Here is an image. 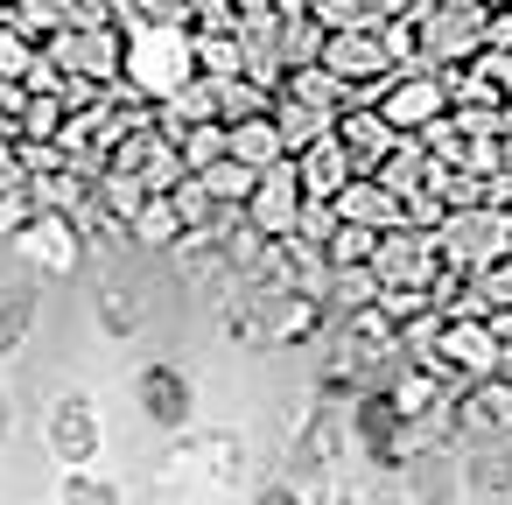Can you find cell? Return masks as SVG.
I'll return each mask as SVG.
<instances>
[{
    "label": "cell",
    "instance_id": "d6986e66",
    "mask_svg": "<svg viewBox=\"0 0 512 505\" xmlns=\"http://www.w3.org/2000/svg\"><path fill=\"white\" fill-rule=\"evenodd\" d=\"M225 155H239V162H253V169H274L288 148H281V127H274V113H246V120H225Z\"/></svg>",
    "mask_w": 512,
    "mask_h": 505
},
{
    "label": "cell",
    "instance_id": "4316f807",
    "mask_svg": "<svg viewBox=\"0 0 512 505\" xmlns=\"http://www.w3.org/2000/svg\"><path fill=\"white\" fill-rule=\"evenodd\" d=\"M176 148H183V169L197 176V169H211L218 155H225V120H197V127H183L176 134Z\"/></svg>",
    "mask_w": 512,
    "mask_h": 505
},
{
    "label": "cell",
    "instance_id": "836d02e7",
    "mask_svg": "<svg viewBox=\"0 0 512 505\" xmlns=\"http://www.w3.org/2000/svg\"><path fill=\"white\" fill-rule=\"evenodd\" d=\"M428 8H484V0H428Z\"/></svg>",
    "mask_w": 512,
    "mask_h": 505
},
{
    "label": "cell",
    "instance_id": "e0dca14e",
    "mask_svg": "<svg viewBox=\"0 0 512 505\" xmlns=\"http://www.w3.org/2000/svg\"><path fill=\"white\" fill-rule=\"evenodd\" d=\"M295 169H302V183H309V197H337L351 176H365L358 162H351V148L337 141V127L323 134V141H309L302 155H295Z\"/></svg>",
    "mask_w": 512,
    "mask_h": 505
},
{
    "label": "cell",
    "instance_id": "cb8c5ba5",
    "mask_svg": "<svg viewBox=\"0 0 512 505\" xmlns=\"http://www.w3.org/2000/svg\"><path fill=\"white\" fill-rule=\"evenodd\" d=\"M36 330V288H0V358L22 351Z\"/></svg>",
    "mask_w": 512,
    "mask_h": 505
},
{
    "label": "cell",
    "instance_id": "277c9868",
    "mask_svg": "<svg viewBox=\"0 0 512 505\" xmlns=\"http://www.w3.org/2000/svg\"><path fill=\"white\" fill-rule=\"evenodd\" d=\"M435 246H442V260L484 274V267H498V260L512 253V211H505V204H463V211H442Z\"/></svg>",
    "mask_w": 512,
    "mask_h": 505
},
{
    "label": "cell",
    "instance_id": "484cf974",
    "mask_svg": "<svg viewBox=\"0 0 512 505\" xmlns=\"http://www.w3.org/2000/svg\"><path fill=\"white\" fill-rule=\"evenodd\" d=\"M57 505H127V491L85 463V470H64V491H57Z\"/></svg>",
    "mask_w": 512,
    "mask_h": 505
},
{
    "label": "cell",
    "instance_id": "f546056e",
    "mask_svg": "<svg viewBox=\"0 0 512 505\" xmlns=\"http://www.w3.org/2000/svg\"><path fill=\"white\" fill-rule=\"evenodd\" d=\"M477 288H484V302H491V309H512V253H505L498 267H484V274H477Z\"/></svg>",
    "mask_w": 512,
    "mask_h": 505
},
{
    "label": "cell",
    "instance_id": "ffe728a7",
    "mask_svg": "<svg viewBox=\"0 0 512 505\" xmlns=\"http://www.w3.org/2000/svg\"><path fill=\"white\" fill-rule=\"evenodd\" d=\"M428 169H435L428 141H421V134H393V148L379 155V169H372V176H379V183H393L400 197H414V190L428 183Z\"/></svg>",
    "mask_w": 512,
    "mask_h": 505
},
{
    "label": "cell",
    "instance_id": "3957f363",
    "mask_svg": "<svg viewBox=\"0 0 512 505\" xmlns=\"http://www.w3.org/2000/svg\"><path fill=\"white\" fill-rule=\"evenodd\" d=\"M421 365H428V372H442V379H477V372H498V365H505V344H498L491 316L456 309V316H442V323H435V337H428Z\"/></svg>",
    "mask_w": 512,
    "mask_h": 505
},
{
    "label": "cell",
    "instance_id": "8fae6325",
    "mask_svg": "<svg viewBox=\"0 0 512 505\" xmlns=\"http://www.w3.org/2000/svg\"><path fill=\"white\" fill-rule=\"evenodd\" d=\"M85 218L78 211H64V204H36V218L15 232V246L43 267V274H78V260H85Z\"/></svg>",
    "mask_w": 512,
    "mask_h": 505
},
{
    "label": "cell",
    "instance_id": "f1b7e54d",
    "mask_svg": "<svg viewBox=\"0 0 512 505\" xmlns=\"http://www.w3.org/2000/svg\"><path fill=\"white\" fill-rule=\"evenodd\" d=\"M99 316H106V330H134V323H141V309H134L127 288H106V295H99Z\"/></svg>",
    "mask_w": 512,
    "mask_h": 505
},
{
    "label": "cell",
    "instance_id": "7a4b0ae2",
    "mask_svg": "<svg viewBox=\"0 0 512 505\" xmlns=\"http://www.w3.org/2000/svg\"><path fill=\"white\" fill-rule=\"evenodd\" d=\"M351 435H358V456H365L372 470H407V456L428 442V435L414 428V414L393 400L386 379H372V386L351 400Z\"/></svg>",
    "mask_w": 512,
    "mask_h": 505
},
{
    "label": "cell",
    "instance_id": "30bf717a",
    "mask_svg": "<svg viewBox=\"0 0 512 505\" xmlns=\"http://www.w3.org/2000/svg\"><path fill=\"white\" fill-rule=\"evenodd\" d=\"M302 211H309V183L295 169V155H281L274 169H260L253 197H246V218L267 232V239H295L302 232Z\"/></svg>",
    "mask_w": 512,
    "mask_h": 505
},
{
    "label": "cell",
    "instance_id": "d6a6232c",
    "mask_svg": "<svg viewBox=\"0 0 512 505\" xmlns=\"http://www.w3.org/2000/svg\"><path fill=\"white\" fill-rule=\"evenodd\" d=\"M8 428H15V400H8V393H0V435H8Z\"/></svg>",
    "mask_w": 512,
    "mask_h": 505
},
{
    "label": "cell",
    "instance_id": "603a6c76",
    "mask_svg": "<svg viewBox=\"0 0 512 505\" xmlns=\"http://www.w3.org/2000/svg\"><path fill=\"white\" fill-rule=\"evenodd\" d=\"M323 43H330V29H323V15H316V8L281 15V57H288V71H295V64H316V57H323Z\"/></svg>",
    "mask_w": 512,
    "mask_h": 505
},
{
    "label": "cell",
    "instance_id": "6da1fadb",
    "mask_svg": "<svg viewBox=\"0 0 512 505\" xmlns=\"http://www.w3.org/2000/svg\"><path fill=\"white\" fill-rule=\"evenodd\" d=\"M190 78H197V29H127V71H120L127 92L162 106Z\"/></svg>",
    "mask_w": 512,
    "mask_h": 505
},
{
    "label": "cell",
    "instance_id": "4fadbf2b",
    "mask_svg": "<svg viewBox=\"0 0 512 505\" xmlns=\"http://www.w3.org/2000/svg\"><path fill=\"white\" fill-rule=\"evenodd\" d=\"M43 442H50V456H57L64 470H85V463L106 449V421H99L92 393H57L50 414H43Z\"/></svg>",
    "mask_w": 512,
    "mask_h": 505
},
{
    "label": "cell",
    "instance_id": "9a60e30c",
    "mask_svg": "<svg viewBox=\"0 0 512 505\" xmlns=\"http://www.w3.org/2000/svg\"><path fill=\"white\" fill-rule=\"evenodd\" d=\"M330 204H337V218L372 225V232H386V225H400V218H407V197H400L393 183H379V176H351Z\"/></svg>",
    "mask_w": 512,
    "mask_h": 505
},
{
    "label": "cell",
    "instance_id": "83f0119b",
    "mask_svg": "<svg viewBox=\"0 0 512 505\" xmlns=\"http://www.w3.org/2000/svg\"><path fill=\"white\" fill-rule=\"evenodd\" d=\"M372 246H379V232L372 225H351V218H337V232L323 239L330 267H358V260H372Z\"/></svg>",
    "mask_w": 512,
    "mask_h": 505
},
{
    "label": "cell",
    "instance_id": "d590c367",
    "mask_svg": "<svg viewBox=\"0 0 512 505\" xmlns=\"http://www.w3.org/2000/svg\"><path fill=\"white\" fill-rule=\"evenodd\" d=\"M484 8H505V0H484Z\"/></svg>",
    "mask_w": 512,
    "mask_h": 505
},
{
    "label": "cell",
    "instance_id": "4dcf8cb0",
    "mask_svg": "<svg viewBox=\"0 0 512 505\" xmlns=\"http://www.w3.org/2000/svg\"><path fill=\"white\" fill-rule=\"evenodd\" d=\"M253 505H309V491H302V477H274L253 491Z\"/></svg>",
    "mask_w": 512,
    "mask_h": 505
},
{
    "label": "cell",
    "instance_id": "7c38bea8",
    "mask_svg": "<svg viewBox=\"0 0 512 505\" xmlns=\"http://www.w3.org/2000/svg\"><path fill=\"white\" fill-rule=\"evenodd\" d=\"M134 407H141V421H148V428L183 435V428L197 421V386H190V372H183V365L155 358V365H141V372H134Z\"/></svg>",
    "mask_w": 512,
    "mask_h": 505
},
{
    "label": "cell",
    "instance_id": "8992f818",
    "mask_svg": "<svg viewBox=\"0 0 512 505\" xmlns=\"http://www.w3.org/2000/svg\"><path fill=\"white\" fill-rule=\"evenodd\" d=\"M372 106L386 113V127H393V134H421V127H435V120L449 113V71L400 64V71L372 92Z\"/></svg>",
    "mask_w": 512,
    "mask_h": 505
},
{
    "label": "cell",
    "instance_id": "44dd1931",
    "mask_svg": "<svg viewBox=\"0 0 512 505\" xmlns=\"http://www.w3.org/2000/svg\"><path fill=\"white\" fill-rule=\"evenodd\" d=\"M127 232H134V246H155V253H162V246L176 253V246L190 239V225H183V211H176V197H169V190H155V197L127 218Z\"/></svg>",
    "mask_w": 512,
    "mask_h": 505
},
{
    "label": "cell",
    "instance_id": "7402d4cb",
    "mask_svg": "<svg viewBox=\"0 0 512 505\" xmlns=\"http://www.w3.org/2000/svg\"><path fill=\"white\" fill-rule=\"evenodd\" d=\"M330 449H337V421H330V407H316L309 428H302L295 449H288V477H316V470H330Z\"/></svg>",
    "mask_w": 512,
    "mask_h": 505
},
{
    "label": "cell",
    "instance_id": "d4e9b609",
    "mask_svg": "<svg viewBox=\"0 0 512 505\" xmlns=\"http://www.w3.org/2000/svg\"><path fill=\"white\" fill-rule=\"evenodd\" d=\"M197 176H204V183H211L232 211H246L253 183H260V169H253V162H239V155H218V162H211V169H197Z\"/></svg>",
    "mask_w": 512,
    "mask_h": 505
},
{
    "label": "cell",
    "instance_id": "2e32d148",
    "mask_svg": "<svg viewBox=\"0 0 512 505\" xmlns=\"http://www.w3.org/2000/svg\"><path fill=\"white\" fill-rule=\"evenodd\" d=\"M337 141H344V148H351V162L372 176V169H379V155L393 148V127H386V113H379L372 99H351V106L337 113Z\"/></svg>",
    "mask_w": 512,
    "mask_h": 505
},
{
    "label": "cell",
    "instance_id": "9c48e42d",
    "mask_svg": "<svg viewBox=\"0 0 512 505\" xmlns=\"http://www.w3.org/2000/svg\"><path fill=\"white\" fill-rule=\"evenodd\" d=\"M372 274H379V288H428L435 295V274H442V246H435V232H421V225H386L379 232V246H372Z\"/></svg>",
    "mask_w": 512,
    "mask_h": 505
},
{
    "label": "cell",
    "instance_id": "ba28073f",
    "mask_svg": "<svg viewBox=\"0 0 512 505\" xmlns=\"http://www.w3.org/2000/svg\"><path fill=\"white\" fill-rule=\"evenodd\" d=\"M71 78H85V85H120V71H127V29L120 22H92V29H57L50 43H43Z\"/></svg>",
    "mask_w": 512,
    "mask_h": 505
},
{
    "label": "cell",
    "instance_id": "52a82bcc",
    "mask_svg": "<svg viewBox=\"0 0 512 505\" xmlns=\"http://www.w3.org/2000/svg\"><path fill=\"white\" fill-rule=\"evenodd\" d=\"M330 78H344L351 85V99H372L400 64H393V50H386V36H379V22H365V29H330V43H323V57H316Z\"/></svg>",
    "mask_w": 512,
    "mask_h": 505
},
{
    "label": "cell",
    "instance_id": "e575fe53",
    "mask_svg": "<svg viewBox=\"0 0 512 505\" xmlns=\"http://www.w3.org/2000/svg\"><path fill=\"white\" fill-rule=\"evenodd\" d=\"M505 169H512V127H505Z\"/></svg>",
    "mask_w": 512,
    "mask_h": 505
},
{
    "label": "cell",
    "instance_id": "5bb4252c",
    "mask_svg": "<svg viewBox=\"0 0 512 505\" xmlns=\"http://www.w3.org/2000/svg\"><path fill=\"white\" fill-rule=\"evenodd\" d=\"M456 421H463V435H512V372L498 365V372L463 379Z\"/></svg>",
    "mask_w": 512,
    "mask_h": 505
},
{
    "label": "cell",
    "instance_id": "ac0fdd59",
    "mask_svg": "<svg viewBox=\"0 0 512 505\" xmlns=\"http://www.w3.org/2000/svg\"><path fill=\"white\" fill-rule=\"evenodd\" d=\"M274 127H281V148L288 155H302L309 141H323L330 127H337V113H323V106H309V99H295V92H274Z\"/></svg>",
    "mask_w": 512,
    "mask_h": 505
},
{
    "label": "cell",
    "instance_id": "5b68a950",
    "mask_svg": "<svg viewBox=\"0 0 512 505\" xmlns=\"http://www.w3.org/2000/svg\"><path fill=\"white\" fill-rule=\"evenodd\" d=\"M414 29H421V64L428 71H463L484 57V29H491V8H414Z\"/></svg>",
    "mask_w": 512,
    "mask_h": 505
},
{
    "label": "cell",
    "instance_id": "1f68e13d",
    "mask_svg": "<svg viewBox=\"0 0 512 505\" xmlns=\"http://www.w3.org/2000/svg\"><path fill=\"white\" fill-rule=\"evenodd\" d=\"M491 330H498V344H505V358H512V309H491Z\"/></svg>",
    "mask_w": 512,
    "mask_h": 505
}]
</instances>
